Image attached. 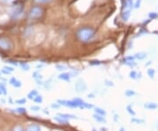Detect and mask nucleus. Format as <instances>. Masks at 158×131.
I'll use <instances>...</instances> for the list:
<instances>
[{"label": "nucleus", "instance_id": "1", "mask_svg": "<svg viewBox=\"0 0 158 131\" xmlns=\"http://www.w3.org/2000/svg\"><path fill=\"white\" fill-rule=\"evenodd\" d=\"M77 38L82 42H88L90 41L95 35V30L92 27H83L81 28H79L77 33Z\"/></svg>", "mask_w": 158, "mask_h": 131}, {"label": "nucleus", "instance_id": "2", "mask_svg": "<svg viewBox=\"0 0 158 131\" xmlns=\"http://www.w3.org/2000/svg\"><path fill=\"white\" fill-rule=\"evenodd\" d=\"M12 49H13V42L10 38L6 37V36L0 37V49L1 50L10 51Z\"/></svg>", "mask_w": 158, "mask_h": 131}, {"label": "nucleus", "instance_id": "3", "mask_svg": "<svg viewBox=\"0 0 158 131\" xmlns=\"http://www.w3.org/2000/svg\"><path fill=\"white\" fill-rule=\"evenodd\" d=\"M43 13H44V9L42 7L35 6L32 7L31 10L29 11L28 17L29 19H37L39 18L42 17Z\"/></svg>", "mask_w": 158, "mask_h": 131}, {"label": "nucleus", "instance_id": "4", "mask_svg": "<svg viewBox=\"0 0 158 131\" xmlns=\"http://www.w3.org/2000/svg\"><path fill=\"white\" fill-rule=\"evenodd\" d=\"M56 103H58L60 106L69 108H79V104L77 102V100L73 99H57Z\"/></svg>", "mask_w": 158, "mask_h": 131}, {"label": "nucleus", "instance_id": "5", "mask_svg": "<svg viewBox=\"0 0 158 131\" xmlns=\"http://www.w3.org/2000/svg\"><path fill=\"white\" fill-rule=\"evenodd\" d=\"M88 89V86L87 84L84 79H78L76 84H75V91H77V93H82V92H85L87 91Z\"/></svg>", "mask_w": 158, "mask_h": 131}, {"label": "nucleus", "instance_id": "6", "mask_svg": "<svg viewBox=\"0 0 158 131\" xmlns=\"http://www.w3.org/2000/svg\"><path fill=\"white\" fill-rule=\"evenodd\" d=\"M23 6H17L14 7V9L11 11V17L14 19H18L20 17L23 13Z\"/></svg>", "mask_w": 158, "mask_h": 131}, {"label": "nucleus", "instance_id": "7", "mask_svg": "<svg viewBox=\"0 0 158 131\" xmlns=\"http://www.w3.org/2000/svg\"><path fill=\"white\" fill-rule=\"evenodd\" d=\"M58 116H60V117H62L63 119H65V120H78L79 118L77 116V115H75V114H64V113H58L56 114Z\"/></svg>", "mask_w": 158, "mask_h": 131}, {"label": "nucleus", "instance_id": "8", "mask_svg": "<svg viewBox=\"0 0 158 131\" xmlns=\"http://www.w3.org/2000/svg\"><path fill=\"white\" fill-rule=\"evenodd\" d=\"M9 84L11 85L12 87H14V88H20L21 86H22V83H21V81H19V80H18L16 78H14V77H12L10 81H9Z\"/></svg>", "mask_w": 158, "mask_h": 131}, {"label": "nucleus", "instance_id": "9", "mask_svg": "<svg viewBox=\"0 0 158 131\" xmlns=\"http://www.w3.org/2000/svg\"><path fill=\"white\" fill-rule=\"evenodd\" d=\"M58 78L60 80H62V81L69 82L70 80V78H71V75L69 72H62L61 74L58 76Z\"/></svg>", "mask_w": 158, "mask_h": 131}, {"label": "nucleus", "instance_id": "10", "mask_svg": "<svg viewBox=\"0 0 158 131\" xmlns=\"http://www.w3.org/2000/svg\"><path fill=\"white\" fill-rule=\"evenodd\" d=\"M26 131H41V129L38 124L36 123H31L27 127Z\"/></svg>", "mask_w": 158, "mask_h": 131}, {"label": "nucleus", "instance_id": "11", "mask_svg": "<svg viewBox=\"0 0 158 131\" xmlns=\"http://www.w3.org/2000/svg\"><path fill=\"white\" fill-rule=\"evenodd\" d=\"M93 119L96 120L97 122H99V123H106V119L105 116H102V115H99V114H94L92 115Z\"/></svg>", "mask_w": 158, "mask_h": 131}, {"label": "nucleus", "instance_id": "12", "mask_svg": "<svg viewBox=\"0 0 158 131\" xmlns=\"http://www.w3.org/2000/svg\"><path fill=\"white\" fill-rule=\"evenodd\" d=\"M144 108L148 110H155L158 108V105L155 102H148L144 104Z\"/></svg>", "mask_w": 158, "mask_h": 131}, {"label": "nucleus", "instance_id": "13", "mask_svg": "<svg viewBox=\"0 0 158 131\" xmlns=\"http://www.w3.org/2000/svg\"><path fill=\"white\" fill-rule=\"evenodd\" d=\"M53 120H55V121H56L57 123H59V124H67V123L69 122V120H65V119H63V118L60 117V116H58V115L54 116Z\"/></svg>", "mask_w": 158, "mask_h": 131}, {"label": "nucleus", "instance_id": "14", "mask_svg": "<svg viewBox=\"0 0 158 131\" xmlns=\"http://www.w3.org/2000/svg\"><path fill=\"white\" fill-rule=\"evenodd\" d=\"M94 111H95V114H99V115H102V116H105V117L106 116V111L105 109L101 108H98V107L94 108Z\"/></svg>", "mask_w": 158, "mask_h": 131}, {"label": "nucleus", "instance_id": "15", "mask_svg": "<svg viewBox=\"0 0 158 131\" xmlns=\"http://www.w3.org/2000/svg\"><path fill=\"white\" fill-rule=\"evenodd\" d=\"M37 95H39V92H38V91L37 90H32V91L29 92L28 94H27V99H31V100H33L34 98L36 97Z\"/></svg>", "mask_w": 158, "mask_h": 131}, {"label": "nucleus", "instance_id": "16", "mask_svg": "<svg viewBox=\"0 0 158 131\" xmlns=\"http://www.w3.org/2000/svg\"><path fill=\"white\" fill-rule=\"evenodd\" d=\"M146 57H147V54H146V53H144V52L137 53V54H135V58H136V59H139V60H143V59H145Z\"/></svg>", "mask_w": 158, "mask_h": 131}, {"label": "nucleus", "instance_id": "17", "mask_svg": "<svg viewBox=\"0 0 158 131\" xmlns=\"http://www.w3.org/2000/svg\"><path fill=\"white\" fill-rule=\"evenodd\" d=\"M19 66H20V69L22 70H24V71H28L29 70H30V65L27 63H19Z\"/></svg>", "mask_w": 158, "mask_h": 131}, {"label": "nucleus", "instance_id": "18", "mask_svg": "<svg viewBox=\"0 0 158 131\" xmlns=\"http://www.w3.org/2000/svg\"><path fill=\"white\" fill-rule=\"evenodd\" d=\"M125 95L128 98L134 97V96L136 95V92L135 91H133V90H127V91H125Z\"/></svg>", "mask_w": 158, "mask_h": 131}, {"label": "nucleus", "instance_id": "19", "mask_svg": "<svg viewBox=\"0 0 158 131\" xmlns=\"http://www.w3.org/2000/svg\"><path fill=\"white\" fill-rule=\"evenodd\" d=\"M130 16V11H125L122 12V14H121V17H122V19L125 20V21H127L128 19H129Z\"/></svg>", "mask_w": 158, "mask_h": 131}, {"label": "nucleus", "instance_id": "20", "mask_svg": "<svg viewBox=\"0 0 158 131\" xmlns=\"http://www.w3.org/2000/svg\"><path fill=\"white\" fill-rule=\"evenodd\" d=\"M81 108L82 109H92L94 108V106L92 105V104H90V103H87V102H84L83 104V106L81 107Z\"/></svg>", "mask_w": 158, "mask_h": 131}, {"label": "nucleus", "instance_id": "21", "mask_svg": "<svg viewBox=\"0 0 158 131\" xmlns=\"http://www.w3.org/2000/svg\"><path fill=\"white\" fill-rule=\"evenodd\" d=\"M34 102L37 103V104H41V103L43 102V98H42V96L41 95H37L36 97L34 98Z\"/></svg>", "mask_w": 158, "mask_h": 131}, {"label": "nucleus", "instance_id": "22", "mask_svg": "<svg viewBox=\"0 0 158 131\" xmlns=\"http://www.w3.org/2000/svg\"><path fill=\"white\" fill-rule=\"evenodd\" d=\"M33 78H34L36 81H39V80L42 79V76L40 75V72L35 71V72H34V74H33Z\"/></svg>", "mask_w": 158, "mask_h": 131}, {"label": "nucleus", "instance_id": "23", "mask_svg": "<svg viewBox=\"0 0 158 131\" xmlns=\"http://www.w3.org/2000/svg\"><path fill=\"white\" fill-rule=\"evenodd\" d=\"M131 122L133 123H136V124H143L145 122V120L142 119H137V118H133L131 119Z\"/></svg>", "mask_w": 158, "mask_h": 131}, {"label": "nucleus", "instance_id": "24", "mask_svg": "<svg viewBox=\"0 0 158 131\" xmlns=\"http://www.w3.org/2000/svg\"><path fill=\"white\" fill-rule=\"evenodd\" d=\"M15 113L19 114H25L27 113V109L25 108H18L15 109Z\"/></svg>", "mask_w": 158, "mask_h": 131}, {"label": "nucleus", "instance_id": "25", "mask_svg": "<svg viewBox=\"0 0 158 131\" xmlns=\"http://www.w3.org/2000/svg\"><path fill=\"white\" fill-rule=\"evenodd\" d=\"M56 68L57 70H59V71H65L66 70H67V67L65 66V65H62V64H57L56 66Z\"/></svg>", "mask_w": 158, "mask_h": 131}, {"label": "nucleus", "instance_id": "26", "mask_svg": "<svg viewBox=\"0 0 158 131\" xmlns=\"http://www.w3.org/2000/svg\"><path fill=\"white\" fill-rule=\"evenodd\" d=\"M127 113H128L130 115H132V116H135V112L133 110L131 105H129V106H127Z\"/></svg>", "mask_w": 158, "mask_h": 131}, {"label": "nucleus", "instance_id": "27", "mask_svg": "<svg viewBox=\"0 0 158 131\" xmlns=\"http://www.w3.org/2000/svg\"><path fill=\"white\" fill-rule=\"evenodd\" d=\"M147 73H148V77H149V78H154L156 71H155V70H154V69H148V70Z\"/></svg>", "mask_w": 158, "mask_h": 131}, {"label": "nucleus", "instance_id": "28", "mask_svg": "<svg viewBox=\"0 0 158 131\" xmlns=\"http://www.w3.org/2000/svg\"><path fill=\"white\" fill-rule=\"evenodd\" d=\"M0 90L2 91L3 94H5V95H6V94H7V90H6V86L5 84H3V83H0Z\"/></svg>", "mask_w": 158, "mask_h": 131}, {"label": "nucleus", "instance_id": "29", "mask_svg": "<svg viewBox=\"0 0 158 131\" xmlns=\"http://www.w3.org/2000/svg\"><path fill=\"white\" fill-rule=\"evenodd\" d=\"M137 75H138V73L136 72L135 70H132V71H130V73H129L130 78H132V79H137Z\"/></svg>", "mask_w": 158, "mask_h": 131}, {"label": "nucleus", "instance_id": "30", "mask_svg": "<svg viewBox=\"0 0 158 131\" xmlns=\"http://www.w3.org/2000/svg\"><path fill=\"white\" fill-rule=\"evenodd\" d=\"M15 103H16V104H19V105H24V104L27 103V99L22 98V99H17V100H15Z\"/></svg>", "mask_w": 158, "mask_h": 131}, {"label": "nucleus", "instance_id": "31", "mask_svg": "<svg viewBox=\"0 0 158 131\" xmlns=\"http://www.w3.org/2000/svg\"><path fill=\"white\" fill-rule=\"evenodd\" d=\"M124 63L126 65H128L130 67H134L135 66L136 63H135V61H124Z\"/></svg>", "mask_w": 158, "mask_h": 131}, {"label": "nucleus", "instance_id": "32", "mask_svg": "<svg viewBox=\"0 0 158 131\" xmlns=\"http://www.w3.org/2000/svg\"><path fill=\"white\" fill-rule=\"evenodd\" d=\"M30 110H32V111H34V112H38V111H40V110H41L40 109V106H31L30 107Z\"/></svg>", "mask_w": 158, "mask_h": 131}, {"label": "nucleus", "instance_id": "33", "mask_svg": "<svg viewBox=\"0 0 158 131\" xmlns=\"http://www.w3.org/2000/svg\"><path fill=\"white\" fill-rule=\"evenodd\" d=\"M52 0H34L35 3L37 4H46V3H49Z\"/></svg>", "mask_w": 158, "mask_h": 131}, {"label": "nucleus", "instance_id": "34", "mask_svg": "<svg viewBox=\"0 0 158 131\" xmlns=\"http://www.w3.org/2000/svg\"><path fill=\"white\" fill-rule=\"evenodd\" d=\"M4 70H6V71H8L9 73H11V72H12V71H14V68L10 67V66H6V67H4Z\"/></svg>", "mask_w": 158, "mask_h": 131}, {"label": "nucleus", "instance_id": "35", "mask_svg": "<svg viewBox=\"0 0 158 131\" xmlns=\"http://www.w3.org/2000/svg\"><path fill=\"white\" fill-rule=\"evenodd\" d=\"M13 131H25L23 127L21 125H17L14 129H13Z\"/></svg>", "mask_w": 158, "mask_h": 131}, {"label": "nucleus", "instance_id": "36", "mask_svg": "<svg viewBox=\"0 0 158 131\" xmlns=\"http://www.w3.org/2000/svg\"><path fill=\"white\" fill-rule=\"evenodd\" d=\"M60 107H61V106H60V105H59V104H58V103H56V102L51 104V108H52L58 109L59 108H60Z\"/></svg>", "mask_w": 158, "mask_h": 131}, {"label": "nucleus", "instance_id": "37", "mask_svg": "<svg viewBox=\"0 0 158 131\" xmlns=\"http://www.w3.org/2000/svg\"><path fill=\"white\" fill-rule=\"evenodd\" d=\"M32 32H33V30H32V28H28L27 31H26V37H29L31 34H32Z\"/></svg>", "mask_w": 158, "mask_h": 131}, {"label": "nucleus", "instance_id": "38", "mask_svg": "<svg viewBox=\"0 0 158 131\" xmlns=\"http://www.w3.org/2000/svg\"><path fill=\"white\" fill-rule=\"evenodd\" d=\"M100 62L99 61H98V60H93V61H91L90 63V65H99L100 64Z\"/></svg>", "mask_w": 158, "mask_h": 131}, {"label": "nucleus", "instance_id": "39", "mask_svg": "<svg viewBox=\"0 0 158 131\" xmlns=\"http://www.w3.org/2000/svg\"><path fill=\"white\" fill-rule=\"evenodd\" d=\"M158 17V14L157 13H155V12H151V13H149V18L150 19H156V18Z\"/></svg>", "mask_w": 158, "mask_h": 131}, {"label": "nucleus", "instance_id": "40", "mask_svg": "<svg viewBox=\"0 0 158 131\" xmlns=\"http://www.w3.org/2000/svg\"><path fill=\"white\" fill-rule=\"evenodd\" d=\"M135 59V57H127L124 58V61H134Z\"/></svg>", "mask_w": 158, "mask_h": 131}, {"label": "nucleus", "instance_id": "41", "mask_svg": "<svg viewBox=\"0 0 158 131\" xmlns=\"http://www.w3.org/2000/svg\"><path fill=\"white\" fill-rule=\"evenodd\" d=\"M105 85L106 86H113V83L112 81H108V80H106V81L105 82Z\"/></svg>", "mask_w": 158, "mask_h": 131}, {"label": "nucleus", "instance_id": "42", "mask_svg": "<svg viewBox=\"0 0 158 131\" xmlns=\"http://www.w3.org/2000/svg\"><path fill=\"white\" fill-rule=\"evenodd\" d=\"M7 63H11V64H13V65H18V63L17 62H15L14 60H8V61H7Z\"/></svg>", "mask_w": 158, "mask_h": 131}, {"label": "nucleus", "instance_id": "43", "mask_svg": "<svg viewBox=\"0 0 158 131\" xmlns=\"http://www.w3.org/2000/svg\"><path fill=\"white\" fill-rule=\"evenodd\" d=\"M88 98H89V99H94V98H95V95H94L93 93H90V94H88Z\"/></svg>", "mask_w": 158, "mask_h": 131}, {"label": "nucleus", "instance_id": "44", "mask_svg": "<svg viewBox=\"0 0 158 131\" xmlns=\"http://www.w3.org/2000/svg\"><path fill=\"white\" fill-rule=\"evenodd\" d=\"M140 4H141V0H138V1L136 2L135 8H138V7H140Z\"/></svg>", "mask_w": 158, "mask_h": 131}, {"label": "nucleus", "instance_id": "45", "mask_svg": "<svg viewBox=\"0 0 158 131\" xmlns=\"http://www.w3.org/2000/svg\"><path fill=\"white\" fill-rule=\"evenodd\" d=\"M4 3H10V2H11L12 0H2Z\"/></svg>", "mask_w": 158, "mask_h": 131}, {"label": "nucleus", "instance_id": "46", "mask_svg": "<svg viewBox=\"0 0 158 131\" xmlns=\"http://www.w3.org/2000/svg\"><path fill=\"white\" fill-rule=\"evenodd\" d=\"M42 111H43V113H44V114H49V112H48V111H46V109H43Z\"/></svg>", "mask_w": 158, "mask_h": 131}, {"label": "nucleus", "instance_id": "47", "mask_svg": "<svg viewBox=\"0 0 158 131\" xmlns=\"http://www.w3.org/2000/svg\"><path fill=\"white\" fill-rule=\"evenodd\" d=\"M100 130H101V131H106V130H107V129H106V128H104V127H102L101 129H100Z\"/></svg>", "mask_w": 158, "mask_h": 131}, {"label": "nucleus", "instance_id": "48", "mask_svg": "<svg viewBox=\"0 0 158 131\" xmlns=\"http://www.w3.org/2000/svg\"><path fill=\"white\" fill-rule=\"evenodd\" d=\"M119 131H126V129H125L124 128H120V129H119Z\"/></svg>", "mask_w": 158, "mask_h": 131}, {"label": "nucleus", "instance_id": "49", "mask_svg": "<svg viewBox=\"0 0 158 131\" xmlns=\"http://www.w3.org/2000/svg\"><path fill=\"white\" fill-rule=\"evenodd\" d=\"M2 94H3V92H2V91L0 90V95H2Z\"/></svg>", "mask_w": 158, "mask_h": 131}, {"label": "nucleus", "instance_id": "50", "mask_svg": "<svg viewBox=\"0 0 158 131\" xmlns=\"http://www.w3.org/2000/svg\"><path fill=\"white\" fill-rule=\"evenodd\" d=\"M157 129H158V124H157Z\"/></svg>", "mask_w": 158, "mask_h": 131}, {"label": "nucleus", "instance_id": "51", "mask_svg": "<svg viewBox=\"0 0 158 131\" xmlns=\"http://www.w3.org/2000/svg\"><path fill=\"white\" fill-rule=\"evenodd\" d=\"M0 75H1V72H0Z\"/></svg>", "mask_w": 158, "mask_h": 131}]
</instances>
